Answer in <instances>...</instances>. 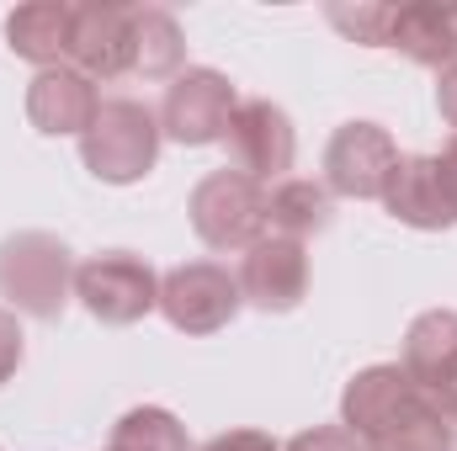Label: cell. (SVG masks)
<instances>
[{
    "instance_id": "obj_1",
    "label": "cell",
    "mask_w": 457,
    "mask_h": 451,
    "mask_svg": "<svg viewBox=\"0 0 457 451\" xmlns=\"http://www.w3.org/2000/svg\"><path fill=\"white\" fill-rule=\"evenodd\" d=\"M341 425L361 451H457V425L399 361L367 366L345 382Z\"/></svg>"
},
{
    "instance_id": "obj_2",
    "label": "cell",
    "mask_w": 457,
    "mask_h": 451,
    "mask_svg": "<svg viewBox=\"0 0 457 451\" xmlns=\"http://www.w3.org/2000/svg\"><path fill=\"white\" fill-rule=\"evenodd\" d=\"M0 298L16 319L54 324L75 298V255L48 228H21L0 239Z\"/></svg>"
},
{
    "instance_id": "obj_3",
    "label": "cell",
    "mask_w": 457,
    "mask_h": 451,
    "mask_svg": "<svg viewBox=\"0 0 457 451\" xmlns=\"http://www.w3.org/2000/svg\"><path fill=\"white\" fill-rule=\"evenodd\" d=\"M160 112L133 96H107L96 122L80 133V165L107 181V186H133L154 170L160 160Z\"/></svg>"
},
{
    "instance_id": "obj_4",
    "label": "cell",
    "mask_w": 457,
    "mask_h": 451,
    "mask_svg": "<svg viewBox=\"0 0 457 451\" xmlns=\"http://www.w3.org/2000/svg\"><path fill=\"white\" fill-rule=\"evenodd\" d=\"M187 218L197 239L219 255H245L255 239H266V186L239 176V170H213L192 186Z\"/></svg>"
},
{
    "instance_id": "obj_5",
    "label": "cell",
    "mask_w": 457,
    "mask_h": 451,
    "mask_svg": "<svg viewBox=\"0 0 457 451\" xmlns=\"http://www.w3.org/2000/svg\"><path fill=\"white\" fill-rule=\"evenodd\" d=\"M75 298L86 303L91 319L122 330V324H138L160 308V276L133 250H102V255L75 266Z\"/></svg>"
},
{
    "instance_id": "obj_6",
    "label": "cell",
    "mask_w": 457,
    "mask_h": 451,
    "mask_svg": "<svg viewBox=\"0 0 457 451\" xmlns=\"http://www.w3.org/2000/svg\"><path fill=\"white\" fill-rule=\"evenodd\" d=\"M239 308H245L239 276L219 260H187L160 276V314L181 335H219L239 319Z\"/></svg>"
},
{
    "instance_id": "obj_7",
    "label": "cell",
    "mask_w": 457,
    "mask_h": 451,
    "mask_svg": "<svg viewBox=\"0 0 457 451\" xmlns=\"http://www.w3.org/2000/svg\"><path fill=\"white\" fill-rule=\"evenodd\" d=\"M388 218L404 228H453L457 224V133L436 154H404L388 192H383Z\"/></svg>"
},
{
    "instance_id": "obj_8",
    "label": "cell",
    "mask_w": 457,
    "mask_h": 451,
    "mask_svg": "<svg viewBox=\"0 0 457 451\" xmlns=\"http://www.w3.org/2000/svg\"><path fill=\"white\" fill-rule=\"evenodd\" d=\"M239 112V91L224 70H181L165 86L160 102V133L170 144L203 149V144H224L228 122Z\"/></svg>"
},
{
    "instance_id": "obj_9",
    "label": "cell",
    "mask_w": 457,
    "mask_h": 451,
    "mask_svg": "<svg viewBox=\"0 0 457 451\" xmlns=\"http://www.w3.org/2000/svg\"><path fill=\"white\" fill-rule=\"evenodd\" d=\"M399 160L404 154L383 122H345L325 149V192L351 202H383Z\"/></svg>"
},
{
    "instance_id": "obj_10",
    "label": "cell",
    "mask_w": 457,
    "mask_h": 451,
    "mask_svg": "<svg viewBox=\"0 0 457 451\" xmlns=\"http://www.w3.org/2000/svg\"><path fill=\"white\" fill-rule=\"evenodd\" d=\"M228 149V170L250 176V181H287L293 170V154H298V133H293V117L282 112L277 102L266 96H250L239 102V112L224 133Z\"/></svg>"
},
{
    "instance_id": "obj_11",
    "label": "cell",
    "mask_w": 457,
    "mask_h": 451,
    "mask_svg": "<svg viewBox=\"0 0 457 451\" xmlns=\"http://www.w3.org/2000/svg\"><path fill=\"white\" fill-rule=\"evenodd\" d=\"M239 292L250 308L261 314H293L303 298H309V250L298 239H282V234H266L245 250L239 260Z\"/></svg>"
},
{
    "instance_id": "obj_12",
    "label": "cell",
    "mask_w": 457,
    "mask_h": 451,
    "mask_svg": "<svg viewBox=\"0 0 457 451\" xmlns=\"http://www.w3.org/2000/svg\"><path fill=\"white\" fill-rule=\"evenodd\" d=\"M431 404L457 425V308H426L404 330V361H399Z\"/></svg>"
},
{
    "instance_id": "obj_13",
    "label": "cell",
    "mask_w": 457,
    "mask_h": 451,
    "mask_svg": "<svg viewBox=\"0 0 457 451\" xmlns=\"http://www.w3.org/2000/svg\"><path fill=\"white\" fill-rule=\"evenodd\" d=\"M70 70L86 80H122L133 75V5H75L70 32Z\"/></svg>"
},
{
    "instance_id": "obj_14",
    "label": "cell",
    "mask_w": 457,
    "mask_h": 451,
    "mask_svg": "<svg viewBox=\"0 0 457 451\" xmlns=\"http://www.w3.org/2000/svg\"><path fill=\"white\" fill-rule=\"evenodd\" d=\"M102 112V91L96 80H86L80 70L59 64V70H37V80L27 86V122L48 138H64V133H86Z\"/></svg>"
},
{
    "instance_id": "obj_15",
    "label": "cell",
    "mask_w": 457,
    "mask_h": 451,
    "mask_svg": "<svg viewBox=\"0 0 457 451\" xmlns=\"http://www.w3.org/2000/svg\"><path fill=\"white\" fill-rule=\"evenodd\" d=\"M383 48H399L420 70H447L457 59V5H442V0L388 5V37H383Z\"/></svg>"
},
{
    "instance_id": "obj_16",
    "label": "cell",
    "mask_w": 457,
    "mask_h": 451,
    "mask_svg": "<svg viewBox=\"0 0 457 451\" xmlns=\"http://www.w3.org/2000/svg\"><path fill=\"white\" fill-rule=\"evenodd\" d=\"M70 32H75V5L70 0H32L5 16V43L16 59L37 70L70 64Z\"/></svg>"
},
{
    "instance_id": "obj_17",
    "label": "cell",
    "mask_w": 457,
    "mask_h": 451,
    "mask_svg": "<svg viewBox=\"0 0 457 451\" xmlns=\"http://www.w3.org/2000/svg\"><path fill=\"white\" fill-rule=\"evenodd\" d=\"M330 224H336V197L325 192V181L287 176V181H277L266 192V234L309 244L314 234H325Z\"/></svg>"
},
{
    "instance_id": "obj_18",
    "label": "cell",
    "mask_w": 457,
    "mask_h": 451,
    "mask_svg": "<svg viewBox=\"0 0 457 451\" xmlns=\"http://www.w3.org/2000/svg\"><path fill=\"white\" fill-rule=\"evenodd\" d=\"M187 64V32L160 5H133V80H176Z\"/></svg>"
},
{
    "instance_id": "obj_19",
    "label": "cell",
    "mask_w": 457,
    "mask_h": 451,
    "mask_svg": "<svg viewBox=\"0 0 457 451\" xmlns=\"http://www.w3.org/2000/svg\"><path fill=\"white\" fill-rule=\"evenodd\" d=\"M112 451H192V441L170 409L144 404V409H128L112 425Z\"/></svg>"
},
{
    "instance_id": "obj_20",
    "label": "cell",
    "mask_w": 457,
    "mask_h": 451,
    "mask_svg": "<svg viewBox=\"0 0 457 451\" xmlns=\"http://www.w3.org/2000/svg\"><path fill=\"white\" fill-rule=\"evenodd\" d=\"M330 27H341L351 43H367V48H383L388 37V5H372V0H356V5H330L325 11Z\"/></svg>"
},
{
    "instance_id": "obj_21",
    "label": "cell",
    "mask_w": 457,
    "mask_h": 451,
    "mask_svg": "<svg viewBox=\"0 0 457 451\" xmlns=\"http://www.w3.org/2000/svg\"><path fill=\"white\" fill-rule=\"evenodd\" d=\"M282 451H361V441L345 430L341 420L336 425H314V430H298Z\"/></svg>"
},
{
    "instance_id": "obj_22",
    "label": "cell",
    "mask_w": 457,
    "mask_h": 451,
    "mask_svg": "<svg viewBox=\"0 0 457 451\" xmlns=\"http://www.w3.org/2000/svg\"><path fill=\"white\" fill-rule=\"evenodd\" d=\"M21 356H27V335H21V319H16L11 308H0V388H5L11 377H16Z\"/></svg>"
},
{
    "instance_id": "obj_23",
    "label": "cell",
    "mask_w": 457,
    "mask_h": 451,
    "mask_svg": "<svg viewBox=\"0 0 457 451\" xmlns=\"http://www.w3.org/2000/svg\"><path fill=\"white\" fill-rule=\"evenodd\" d=\"M197 451H282L266 430H224V436H213V441H203Z\"/></svg>"
},
{
    "instance_id": "obj_24",
    "label": "cell",
    "mask_w": 457,
    "mask_h": 451,
    "mask_svg": "<svg viewBox=\"0 0 457 451\" xmlns=\"http://www.w3.org/2000/svg\"><path fill=\"white\" fill-rule=\"evenodd\" d=\"M436 112H442V122L457 133V59L447 70H436Z\"/></svg>"
},
{
    "instance_id": "obj_25",
    "label": "cell",
    "mask_w": 457,
    "mask_h": 451,
    "mask_svg": "<svg viewBox=\"0 0 457 451\" xmlns=\"http://www.w3.org/2000/svg\"><path fill=\"white\" fill-rule=\"evenodd\" d=\"M107 451H112V447H107Z\"/></svg>"
}]
</instances>
